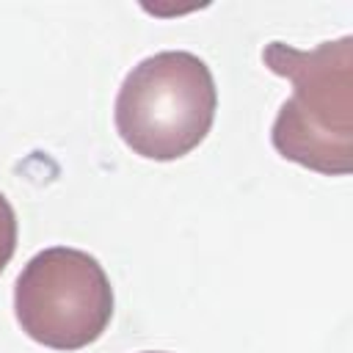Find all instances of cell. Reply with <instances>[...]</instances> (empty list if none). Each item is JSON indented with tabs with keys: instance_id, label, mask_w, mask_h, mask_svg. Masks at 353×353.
<instances>
[{
	"instance_id": "6da1fadb",
	"label": "cell",
	"mask_w": 353,
	"mask_h": 353,
	"mask_svg": "<svg viewBox=\"0 0 353 353\" xmlns=\"http://www.w3.org/2000/svg\"><path fill=\"white\" fill-rule=\"evenodd\" d=\"M265 66L292 83L281 102L270 141L273 149L309 171L345 176L353 171V36L298 50L270 41Z\"/></svg>"
},
{
	"instance_id": "7a4b0ae2",
	"label": "cell",
	"mask_w": 353,
	"mask_h": 353,
	"mask_svg": "<svg viewBox=\"0 0 353 353\" xmlns=\"http://www.w3.org/2000/svg\"><path fill=\"white\" fill-rule=\"evenodd\" d=\"M218 91L210 66L188 50L138 61L116 97V130L146 160H179L212 130Z\"/></svg>"
},
{
	"instance_id": "3957f363",
	"label": "cell",
	"mask_w": 353,
	"mask_h": 353,
	"mask_svg": "<svg viewBox=\"0 0 353 353\" xmlns=\"http://www.w3.org/2000/svg\"><path fill=\"white\" fill-rule=\"evenodd\" d=\"M14 314L33 342L52 350H80L105 334L113 317V287L88 251L44 248L17 276Z\"/></svg>"
},
{
	"instance_id": "277c9868",
	"label": "cell",
	"mask_w": 353,
	"mask_h": 353,
	"mask_svg": "<svg viewBox=\"0 0 353 353\" xmlns=\"http://www.w3.org/2000/svg\"><path fill=\"white\" fill-rule=\"evenodd\" d=\"M14 251H17V212L11 201L0 193V273L11 262Z\"/></svg>"
},
{
	"instance_id": "5b68a950",
	"label": "cell",
	"mask_w": 353,
	"mask_h": 353,
	"mask_svg": "<svg viewBox=\"0 0 353 353\" xmlns=\"http://www.w3.org/2000/svg\"><path fill=\"white\" fill-rule=\"evenodd\" d=\"M146 353H165V350H146Z\"/></svg>"
}]
</instances>
